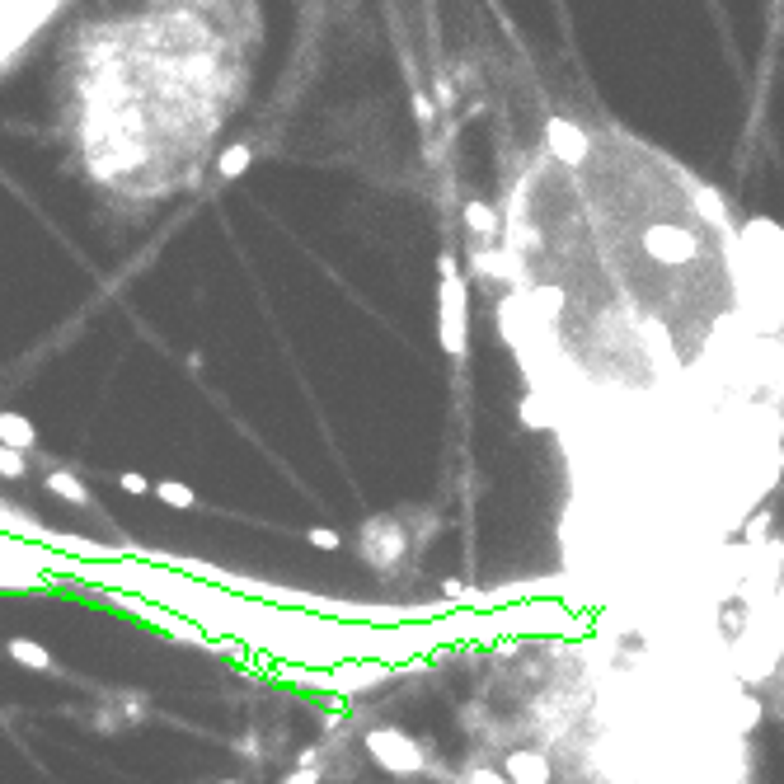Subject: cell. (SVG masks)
Segmentation results:
<instances>
[{
  "mask_svg": "<svg viewBox=\"0 0 784 784\" xmlns=\"http://www.w3.org/2000/svg\"><path fill=\"white\" fill-rule=\"evenodd\" d=\"M357 554H362V559H367L376 573H390L395 564L414 559L409 526H404L395 512H376V517H367V522H362V531H357Z\"/></svg>",
  "mask_w": 784,
  "mask_h": 784,
  "instance_id": "obj_1",
  "label": "cell"
},
{
  "mask_svg": "<svg viewBox=\"0 0 784 784\" xmlns=\"http://www.w3.org/2000/svg\"><path fill=\"white\" fill-rule=\"evenodd\" d=\"M362 752L376 761L381 770H390V775H428L432 770V756L428 747L418 738H409L404 728H367V738H362Z\"/></svg>",
  "mask_w": 784,
  "mask_h": 784,
  "instance_id": "obj_2",
  "label": "cell"
},
{
  "mask_svg": "<svg viewBox=\"0 0 784 784\" xmlns=\"http://www.w3.org/2000/svg\"><path fill=\"white\" fill-rule=\"evenodd\" d=\"M465 329H470V306H465V277L451 254H442V348L451 357H465Z\"/></svg>",
  "mask_w": 784,
  "mask_h": 784,
  "instance_id": "obj_3",
  "label": "cell"
},
{
  "mask_svg": "<svg viewBox=\"0 0 784 784\" xmlns=\"http://www.w3.org/2000/svg\"><path fill=\"white\" fill-rule=\"evenodd\" d=\"M545 151H550L564 170H583L587 160H592V137H587L573 118L554 113V118H545Z\"/></svg>",
  "mask_w": 784,
  "mask_h": 784,
  "instance_id": "obj_4",
  "label": "cell"
},
{
  "mask_svg": "<svg viewBox=\"0 0 784 784\" xmlns=\"http://www.w3.org/2000/svg\"><path fill=\"white\" fill-rule=\"evenodd\" d=\"M503 780L508 784H550L554 766H550V756L536 752V747H517V752L503 756Z\"/></svg>",
  "mask_w": 784,
  "mask_h": 784,
  "instance_id": "obj_5",
  "label": "cell"
},
{
  "mask_svg": "<svg viewBox=\"0 0 784 784\" xmlns=\"http://www.w3.org/2000/svg\"><path fill=\"white\" fill-rule=\"evenodd\" d=\"M5 658H15L19 667H29V672H57V658H52L38 639H19L15 634V639L5 644Z\"/></svg>",
  "mask_w": 784,
  "mask_h": 784,
  "instance_id": "obj_6",
  "label": "cell"
},
{
  "mask_svg": "<svg viewBox=\"0 0 784 784\" xmlns=\"http://www.w3.org/2000/svg\"><path fill=\"white\" fill-rule=\"evenodd\" d=\"M0 446L10 451H33L38 446V428L29 414H0Z\"/></svg>",
  "mask_w": 784,
  "mask_h": 784,
  "instance_id": "obj_7",
  "label": "cell"
},
{
  "mask_svg": "<svg viewBox=\"0 0 784 784\" xmlns=\"http://www.w3.org/2000/svg\"><path fill=\"white\" fill-rule=\"evenodd\" d=\"M522 428H554L559 418H554V395L550 390H526L522 395Z\"/></svg>",
  "mask_w": 784,
  "mask_h": 784,
  "instance_id": "obj_8",
  "label": "cell"
},
{
  "mask_svg": "<svg viewBox=\"0 0 784 784\" xmlns=\"http://www.w3.org/2000/svg\"><path fill=\"white\" fill-rule=\"evenodd\" d=\"M47 493H52V498H62V503H76V508H90V489H85V484H80L76 475H71V470H47Z\"/></svg>",
  "mask_w": 784,
  "mask_h": 784,
  "instance_id": "obj_9",
  "label": "cell"
},
{
  "mask_svg": "<svg viewBox=\"0 0 784 784\" xmlns=\"http://www.w3.org/2000/svg\"><path fill=\"white\" fill-rule=\"evenodd\" d=\"M465 226H470L479 240H489V235L503 231V216H498V207H493V202L470 198V202H465Z\"/></svg>",
  "mask_w": 784,
  "mask_h": 784,
  "instance_id": "obj_10",
  "label": "cell"
},
{
  "mask_svg": "<svg viewBox=\"0 0 784 784\" xmlns=\"http://www.w3.org/2000/svg\"><path fill=\"white\" fill-rule=\"evenodd\" d=\"M151 493L165 503V508L174 512H188V508H198V493L188 489L184 479H160V484H151Z\"/></svg>",
  "mask_w": 784,
  "mask_h": 784,
  "instance_id": "obj_11",
  "label": "cell"
},
{
  "mask_svg": "<svg viewBox=\"0 0 784 784\" xmlns=\"http://www.w3.org/2000/svg\"><path fill=\"white\" fill-rule=\"evenodd\" d=\"M249 165H254V151H249L245 141H240V146H226V151L216 155V174H221V179H240V174H249Z\"/></svg>",
  "mask_w": 784,
  "mask_h": 784,
  "instance_id": "obj_12",
  "label": "cell"
},
{
  "mask_svg": "<svg viewBox=\"0 0 784 784\" xmlns=\"http://www.w3.org/2000/svg\"><path fill=\"white\" fill-rule=\"evenodd\" d=\"M24 475H29V465H24V451H10V446H0V479L19 484Z\"/></svg>",
  "mask_w": 784,
  "mask_h": 784,
  "instance_id": "obj_13",
  "label": "cell"
},
{
  "mask_svg": "<svg viewBox=\"0 0 784 784\" xmlns=\"http://www.w3.org/2000/svg\"><path fill=\"white\" fill-rule=\"evenodd\" d=\"M306 545H315V550H324V554H334L343 545V536L334 531V526H310V531H306Z\"/></svg>",
  "mask_w": 784,
  "mask_h": 784,
  "instance_id": "obj_14",
  "label": "cell"
},
{
  "mask_svg": "<svg viewBox=\"0 0 784 784\" xmlns=\"http://www.w3.org/2000/svg\"><path fill=\"white\" fill-rule=\"evenodd\" d=\"M756 723H761V700L747 695V700H738V728H742V733H752Z\"/></svg>",
  "mask_w": 784,
  "mask_h": 784,
  "instance_id": "obj_15",
  "label": "cell"
},
{
  "mask_svg": "<svg viewBox=\"0 0 784 784\" xmlns=\"http://www.w3.org/2000/svg\"><path fill=\"white\" fill-rule=\"evenodd\" d=\"M118 489H127L132 498H141V493H151V479L141 475V470H123V475H118Z\"/></svg>",
  "mask_w": 784,
  "mask_h": 784,
  "instance_id": "obj_16",
  "label": "cell"
},
{
  "mask_svg": "<svg viewBox=\"0 0 784 784\" xmlns=\"http://www.w3.org/2000/svg\"><path fill=\"white\" fill-rule=\"evenodd\" d=\"M282 784H324V766H296Z\"/></svg>",
  "mask_w": 784,
  "mask_h": 784,
  "instance_id": "obj_17",
  "label": "cell"
},
{
  "mask_svg": "<svg viewBox=\"0 0 784 784\" xmlns=\"http://www.w3.org/2000/svg\"><path fill=\"white\" fill-rule=\"evenodd\" d=\"M465 784H508L503 780V770H489V766H475L465 775Z\"/></svg>",
  "mask_w": 784,
  "mask_h": 784,
  "instance_id": "obj_18",
  "label": "cell"
},
{
  "mask_svg": "<svg viewBox=\"0 0 784 784\" xmlns=\"http://www.w3.org/2000/svg\"><path fill=\"white\" fill-rule=\"evenodd\" d=\"M414 118L418 123H432V118H437V108H432L428 94H414Z\"/></svg>",
  "mask_w": 784,
  "mask_h": 784,
  "instance_id": "obj_19",
  "label": "cell"
},
{
  "mask_svg": "<svg viewBox=\"0 0 784 784\" xmlns=\"http://www.w3.org/2000/svg\"><path fill=\"white\" fill-rule=\"evenodd\" d=\"M442 592H446V597H470V587H465L461 578H446V583H442Z\"/></svg>",
  "mask_w": 784,
  "mask_h": 784,
  "instance_id": "obj_20",
  "label": "cell"
},
{
  "mask_svg": "<svg viewBox=\"0 0 784 784\" xmlns=\"http://www.w3.org/2000/svg\"><path fill=\"white\" fill-rule=\"evenodd\" d=\"M221 784H245V780H221Z\"/></svg>",
  "mask_w": 784,
  "mask_h": 784,
  "instance_id": "obj_21",
  "label": "cell"
}]
</instances>
